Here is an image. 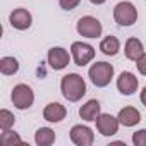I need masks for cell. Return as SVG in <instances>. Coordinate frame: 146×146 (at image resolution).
Wrapping results in <instances>:
<instances>
[{
	"instance_id": "6da1fadb",
	"label": "cell",
	"mask_w": 146,
	"mask_h": 146,
	"mask_svg": "<svg viewBox=\"0 0 146 146\" xmlns=\"http://www.w3.org/2000/svg\"><path fill=\"white\" fill-rule=\"evenodd\" d=\"M60 91L67 102L76 103V102L83 100V96L86 95V81L83 79V76L76 74V72L65 74L60 79Z\"/></svg>"
},
{
	"instance_id": "7a4b0ae2",
	"label": "cell",
	"mask_w": 146,
	"mask_h": 146,
	"mask_svg": "<svg viewBox=\"0 0 146 146\" xmlns=\"http://www.w3.org/2000/svg\"><path fill=\"white\" fill-rule=\"evenodd\" d=\"M113 74H115V69L108 62H95L88 70V78L96 88L108 86L113 79Z\"/></svg>"
},
{
	"instance_id": "3957f363",
	"label": "cell",
	"mask_w": 146,
	"mask_h": 146,
	"mask_svg": "<svg viewBox=\"0 0 146 146\" xmlns=\"http://www.w3.org/2000/svg\"><path fill=\"white\" fill-rule=\"evenodd\" d=\"M113 19L119 26L129 28L137 21V9L129 0H122L113 7Z\"/></svg>"
},
{
	"instance_id": "277c9868",
	"label": "cell",
	"mask_w": 146,
	"mask_h": 146,
	"mask_svg": "<svg viewBox=\"0 0 146 146\" xmlns=\"http://www.w3.org/2000/svg\"><path fill=\"white\" fill-rule=\"evenodd\" d=\"M11 100H12V103L17 110H28L35 103V91L31 90V86H28L24 83H19L12 88Z\"/></svg>"
},
{
	"instance_id": "5b68a950",
	"label": "cell",
	"mask_w": 146,
	"mask_h": 146,
	"mask_svg": "<svg viewBox=\"0 0 146 146\" xmlns=\"http://www.w3.org/2000/svg\"><path fill=\"white\" fill-rule=\"evenodd\" d=\"M70 55H72V60L78 67H84L88 65L95 55H96V50L95 46H91L90 43H84V41H74L70 45Z\"/></svg>"
},
{
	"instance_id": "8992f818",
	"label": "cell",
	"mask_w": 146,
	"mask_h": 146,
	"mask_svg": "<svg viewBox=\"0 0 146 146\" xmlns=\"http://www.w3.org/2000/svg\"><path fill=\"white\" fill-rule=\"evenodd\" d=\"M76 29L79 33V36H84V38H100L102 33H103V26L102 23L93 17V16H83L79 17L78 24H76Z\"/></svg>"
},
{
	"instance_id": "52a82bcc",
	"label": "cell",
	"mask_w": 146,
	"mask_h": 146,
	"mask_svg": "<svg viewBox=\"0 0 146 146\" xmlns=\"http://www.w3.org/2000/svg\"><path fill=\"white\" fill-rule=\"evenodd\" d=\"M72 55L62 46H52L46 53V62L53 70H64L70 64Z\"/></svg>"
},
{
	"instance_id": "ba28073f",
	"label": "cell",
	"mask_w": 146,
	"mask_h": 146,
	"mask_svg": "<svg viewBox=\"0 0 146 146\" xmlns=\"http://www.w3.org/2000/svg\"><path fill=\"white\" fill-rule=\"evenodd\" d=\"M70 134V141L76 146H91L95 143V132L91 131V127L83 125V124H76L72 125V129L69 131Z\"/></svg>"
},
{
	"instance_id": "9c48e42d",
	"label": "cell",
	"mask_w": 146,
	"mask_h": 146,
	"mask_svg": "<svg viewBox=\"0 0 146 146\" xmlns=\"http://www.w3.org/2000/svg\"><path fill=\"white\" fill-rule=\"evenodd\" d=\"M9 23H11V26H12L14 29H17V31H26V29H29L31 24H33V16H31V12H29L28 9L19 7V9H14V11L11 12Z\"/></svg>"
},
{
	"instance_id": "30bf717a",
	"label": "cell",
	"mask_w": 146,
	"mask_h": 146,
	"mask_svg": "<svg viewBox=\"0 0 146 146\" xmlns=\"http://www.w3.org/2000/svg\"><path fill=\"white\" fill-rule=\"evenodd\" d=\"M119 125H120L119 119L113 117L112 113H100L98 119H96V131L105 137H110V136L117 134Z\"/></svg>"
},
{
	"instance_id": "8fae6325",
	"label": "cell",
	"mask_w": 146,
	"mask_h": 146,
	"mask_svg": "<svg viewBox=\"0 0 146 146\" xmlns=\"http://www.w3.org/2000/svg\"><path fill=\"white\" fill-rule=\"evenodd\" d=\"M137 88H139V81H137V78L132 74V72L124 70V72H120V74H119V78H117V90L124 96L134 95L137 91Z\"/></svg>"
},
{
	"instance_id": "7c38bea8",
	"label": "cell",
	"mask_w": 146,
	"mask_h": 146,
	"mask_svg": "<svg viewBox=\"0 0 146 146\" xmlns=\"http://www.w3.org/2000/svg\"><path fill=\"white\" fill-rule=\"evenodd\" d=\"M65 117H67V108L58 102H52L43 108V119L50 124H58Z\"/></svg>"
},
{
	"instance_id": "4fadbf2b",
	"label": "cell",
	"mask_w": 146,
	"mask_h": 146,
	"mask_svg": "<svg viewBox=\"0 0 146 146\" xmlns=\"http://www.w3.org/2000/svg\"><path fill=\"white\" fill-rule=\"evenodd\" d=\"M100 113H102V105H100L98 100H88L79 108V117L84 122H96Z\"/></svg>"
},
{
	"instance_id": "5bb4252c",
	"label": "cell",
	"mask_w": 146,
	"mask_h": 146,
	"mask_svg": "<svg viewBox=\"0 0 146 146\" xmlns=\"http://www.w3.org/2000/svg\"><path fill=\"white\" fill-rule=\"evenodd\" d=\"M117 119H119L120 125H124V127H134V125H137L141 122V113L134 107H124V108L119 110Z\"/></svg>"
},
{
	"instance_id": "9a60e30c",
	"label": "cell",
	"mask_w": 146,
	"mask_h": 146,
	"mask_svg": "<svg viewBox=\"0 0 146 146\" xmlns=\"http://www.w3.org/2000/svg\"><path fill=\"white\" fill-rule=\"evenodd\" d=\"M124 53H125V58L127 60H132L136 62L143 53H144V45L141 40L137 38H127L125 45H124Z\"/></svg>"
},
{
	"instance_id": "2e32d148",
	"label": "cell",
	"mask_w": 146,
	"mask_h": 146,
	"mask_svg": "<svg viewBox=\"0 0 146 146\" xmlns=\"http://www.w3.org/2000/svg\"><path fill=\"white\" fill-rule=\"evenodd\" d=\"M100 52L107 57H115L119 52H120V41L117 36H105L102 41H100Z\"/></svg>"
},
{
	"instance_id": "e0dca14e",
	"label": "cell",
	"mask_w": 146,
	"mask_h": 146,
	"mask_svg": "<svg viewBox=\"0 0 146 146\" xmlns=\"http://www.w3.org/2000/svg\"><path fill=\"white\" fill-rule=\"evenodd\" d=\"M55 137L57 136H55L53 129H50V127H40L35 132V143L38 146H50L55 143Z\"/></svg>"
},
{
	"instance_id": "ac0fdd59",
	"label": "cell",
	"mask_w": 146,
	"mask_h": 146,
	"mask_svg": "<svg viewBox=\"0 0 146 146\" xmlns=\"http://www.w3.org/2000/svg\"><path fill=\"white\" fill-rule=\"evenodd\" d=\"M19 70V62L14 57H2L0 58V72L4 76H14Z\"/></svg>"
},
{
	"instance_id": "d6986e66",
	"label": "cell",
	"mask_w": 146,
	"mask_h": 146,
	"mask_svg": "<svg viewBox=\"0 0 146 146\" xmlns=\"http://www.w3.org/2000/svg\"><path fill=\"white\" fill-rule=\"evenodd\" d=\"M0 143L4 146H12V144H23V139L16 131L7 129V131H2V134H0Z\"/></svg>"
},
{
	"instance_id": "ffe728a7",
	"label": "cell",
	"mask_w": 146,
	"mask_h": 146,
	"mask_svg": "<svg viewBox=\"0 0 146 146\" xmlns=\"http://www.w3.org/2000/svg\"><path fill=\"white\" fill-rule=\"evenodd\" d=\"M14 124H16V117H14V113L11 110H7V108L0 110V131L12 129Z\"/></svg>"
},
{
	"instance_id": "44dd1931",
	"label": "cell",
	"mask_w": 146,
	"mask_h": 146,
	"mask_svg": "<svg viewBox=\"0 0 146 146\" xmlns=\"http://www.w3.org/2000/svg\"><path fill=\"white\" fill-rule=\"evenodd\" d=\"M132 144L134 146H146V129H139L132 134Z\"/></svg>"
},
{
	"instance_id": "7402d4cb",
	"label": "cell",
	"mask_w": 146,
	"mask_h": 146,
	"mask_svg": "<svg viewBox=\"0 0 146 146\" xmlns=\"http://www.w3.org/2000/svg\"><path fill=\"white\" fill-rule=\"evenodd\" d=\"M81 4V0H58V5L64 11H72Z\"/></svg>"
},
{
	"instance_id": "603a6c76",
	"label": "cell",
	"mask_w": 146,
	"mask_h": 146,
	"mask_svg": "<svg viewBox=\"0 0 146 146\" xmlns=\"http://www.w3.org/2000/svg\"><path fill=\"white\" fill-rule=\"evenodd\" d=\"M136 67H137V72H139V74L146 76V52L136 60Z\"/></svg>"
},
{
	"instance_id": "cb8c5ba5",
	"label": "cell",
	"mask_w": 146,
	"mask_h": 146,
	"mask_svg": "<svg viewBox=\"0 0 146 146\" xmlns=\"http://www.w3.org/2000/svg\"><path fill=\"white\" fill-rule=\"evenodd\" d=\"M139 98H141V103H143V105L146 107V86H144V88L141 90V95H139Z\"/></svg>"
},
{
	"instance_id": "d4e9b609",
	"label": "cell",
	"mask_w": 146,
	"mask_h": 146,
	"mask_svg": "<svg viewBox=\"0 0 146 146\" xmlns=\"http://www.w3.org/2000/svg\"><path fill=\"white\" fill-rule=\"evenodd\" d=\"M90 2H91L93 5H103V4L107 2V0H90Z\"/></svg>"
}]
</instances>
